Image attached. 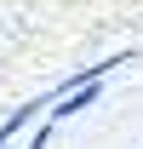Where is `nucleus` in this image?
Masks as SVG:
<instances>
[{
	"label": "nucleus",
	"instance_id": "nucleus-2",
	"mask_svg": "<svg viewBox=\"0 0 143 149\" xmlns=\"http://www.w3.org/2000/svg\"><path fill=\"white\" fill-rule=\"evenodd\" d=\"M0 149H6V138H0Z\"/></svg>",
	"mask_w": 143,
	"mask_h": 149
},
{
	"label": "nucleus",
	"instance_id": "nucleus-1",
	"mask_svg": "<svg viewBox=\"0 0 143 149\" xmlns=\"http://www.w3.org/2000/svg\"><path fill=\"white\" fill-rule=\"evenodd\" d=\"M40 109H46V97H29V103H17V109H12V115H6V120H0V138L12 143V138H17V132L29 126V120H35Z\"/></svg>",
	"mask_w": 143,
	"mask_h": 149
}]
</instances>
